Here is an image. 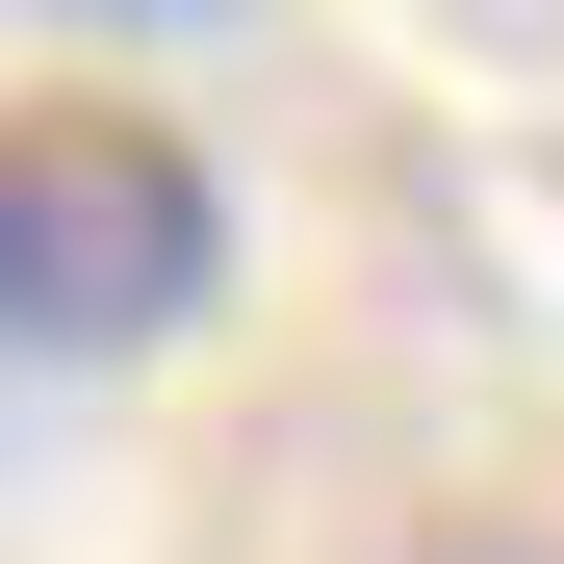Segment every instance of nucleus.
<instances>
[{"mask_svg": "<svg viewBox=\"0 0 564 564\" xmlns=\"http://www.w3.org/2000/svg\"><path fill=\"white\" fill-rule=\"evenodd\" d=\"M231 282V180L154 104H0V359H154Z\"/></svg>", "mask_w": 564, "mask_h": 564, "instance_id": "nucleus-1", "label": "nucleus"}, {"mask_svg": "<svg viewBox=\"0 0 564 564\" xmlns=\"http://www.w3.org/2000/svg\"><path fill=\"white\" fill-rule=\"evenodd\" d=\"M104 26H206V0H104Z\"/></svg>", "mask_w": 564, "mask_h": 564, "instance_id": "nucleus-2", "label": "nucleus"}]
</instances>
